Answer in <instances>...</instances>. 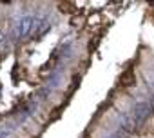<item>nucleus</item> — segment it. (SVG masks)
<instances>
[{"label":"nucleus","mask_w":154,"mask_h":138,"mask_svg":"<svg viewBox=\"0 0 154 138\" xmlns=\"http://www.w3.org/2000/svg\"><path fill=\"white\" fill-rule=\"evenodd\" d=\"M36 24H38V17H35V15H24V17L17 22V27H15L17 36H20V38L29 36V35L36 29Z\"/></svg>","instance_id":"f257e3e1"},{"label":"nucleus","mask_w":154,"mask_h":138,"mask_svg":"<svg viewBox=\"0 0 154 138\" xmlns=\"http://www.w3.org/2000/svg\"><path fill=\"white\" fill-rule=\"evenodd\" d=\"M129 114H131L134 125H140V124H143L149 118V114H150V104L149 102H143V100H138L132 105V109H131Z\"/></svg>","instance_id":"f03ea898"},{"label":"nucleus","mask_w":154,"mask_h":138,"mask_svg":"<svg viewBox=\"0 0 154 138\" xmlns=\"http://www.w3.org/2000/svg\"><path fill=\"white\" fill-rule=\"evenodd\" d=\"M15 129H17V122H15V120L2 122V124H0V138H8Z\"/></svg>","instance_id":"7ed1b4c3"},{"label":"nucleus","mask_w":154,"mask_h":138,"mask_svg":"<svg viewBox=\"0 0 154 138\" xmlns=\"http://www.w3.org/2000/svg\"><path fill=\"white\" fill-rule=\"evenodd\" d=\"M36 35L38 36H42L45 31H49V22H47V18H38V24H36Z\"/></svg>","instance_id":"39448f33"},{"label":"nucleus","mask_w":154,"mask_h":138,"mask_svg":"<svg viewBox=\"0 0 154 138\" xmlns=\"http://www.w3.org/2000/svg\"><path fill=\"white\" fill-rule=\"evenodd\" d=\"M60 84H62V73L56 69V71H53V73L47 77V84H45V86L51 87V89H56Z\"/></svg>","instance_id":"20e7f679"},{"label":"nucleus","mask_w":154,"mask_h":138,"mask_svg":"<svg viewBox=\"0 0 154 138\" xmlns=\"http://www.w3.org/2000/svg\"><path fill=\"white\" fill-rule=\"evenodd\" d=\"M105 138H123L120 133H114V134H109V136H105Z\"/></svg>","instance_id":"423d86ee"}]
</instances>
